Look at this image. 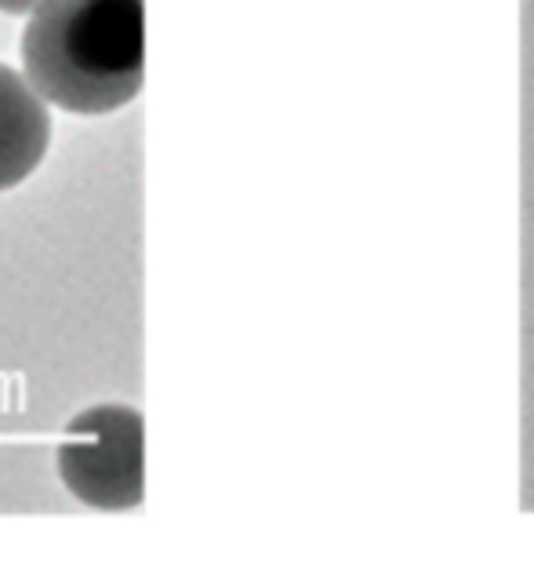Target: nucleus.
Segmentation results:
<instances>
[{
    "mask_svg": "<svg viewBox=\"0 0 534 568\" xmlns=\"http://www.w3.org/2000/svg\"><path fill=\"white\" fill-rule=\"evenodd\" d=\"M22 77L76 118L124 110L146 73V0H44L22 26Z\"/></svg>",
    "mask_w": 534,
    "mask_h": 568,
    "instance_id": "1",
    "label": "nucleus"
},
{
    "mask_svg": "<svg viewBox=\"0 0 534 568\" xmlns=\"http://www.w3.org/2000/svg\"><path fill=\"white\" fill-rule=\"evenodd\" d=\"M59 481L91 510H138L146 499V426L124 402L81 408L55 452Z\"/></svg>",
    "mask_w": 534,
    "mask_h": 568,
    "instance_id": "2",
    "label": "nucleus"
},
{
    "mask_svg": "<svg viewBox=\"0 0 534 568\" xmlns=\"http://www.w3.org/2000/svg\"><path fill=\"white\" fill-rule=\"evenodd\" d=\"M51 146V106L22 70L0 62V193L25 183Z\"/></svg>",
    "mask_w": 534,
    "mask_h": 568,
    "instance_id": "3",
    "label": "nucleus"
},
{
    "mask_svg": "<svg viewBox=\"0 0 534 568\" xmlns=\"http://www.w3.org/2000/svg\"><path fill=\"white\" fill-rule=\"evenodd\" d=\"M41 4H44V0H0V11H8V16H25V19H30Z\"/></svg>",
    "mask_w": 534,
    "mask_h": 568,
    "instance_id": "4",
    "label": "nucleus"
}]
</instances>
